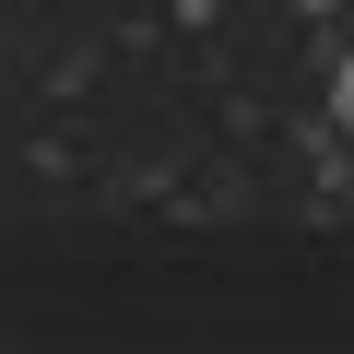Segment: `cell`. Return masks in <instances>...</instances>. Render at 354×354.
Masks as SVG:
<instances>
[{
  "label": "cell",
  "instance_id": "obj_1",
  "mask_svg": "<svg viewBox=\"0 0 354 354\" xmlns=\"http://www.w3.org/2000/svg\"><path fill=\"white\" fill-rule=\"evenodd\" d=\"M330 118H342V130H354V59H342V71H330Z\"/></svg>",
  "mask_w": 354,
  "mask_h": 354
}]
</instances>
